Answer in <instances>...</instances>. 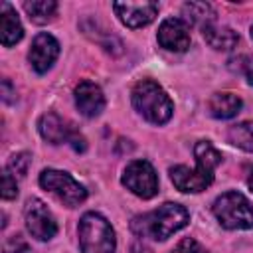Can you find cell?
I'll return each instance as SVG.
<instances>
[{
    "label": "cell",
    "mask_w": 253,
    "mask_h": 253,
    "mask_svg": "<svg viewBox=\"0 0 253 253\" xmlns=\"http://www.w3.org/2000/svg\"><path fill=\"white\" fill-rule=\"evenodd\" d=\"M194 156H196L194 170H190L188 166H182V164L170 168V178L180 192H192V194L204 192L213 182V172L221 164V154L208 140L196 142Z\"/></svg>",
    "instance_id": "cell-1"
},
{
    "label": "cell",
    "mask_w": 253,
    "mask_h": 253,
    "mask_svg": "<svg viewBox=\"0 0 253 253\" xmlns=\"http://www.w3.org/2000/svg\"><path fill=\"white\" fill-rule=\"evenodd\" d=\"M188 221H190V213L184 206L166 202L148 213L136 215L130 227L138 237H150L156 241H164L172 233L186 227Z\"/></svg>",
    "instance_id": "cell-2"
},
{
    "label": "cell",
    "mask_w": 253,
    "mask_h": 253,
    "mask_svg": "<svg viewBox=\"0 0 253 253\" xmlns=\"http://www.w3.org/2000/svg\"><path fill=\"white\" fill-rule=\"evenodd\" d=\"M132 105L152 125L168 123L174 111L166 91L152 79H142L132 87Z\"/></svg>",
    "instance_id": "cell-3"
},
{
    "label": "cell",
    "mask_w": 253,
    "mask_h": 253,
    "mask_svg": "<svg viewBox=\"0 0 253 253\" xmlns=\"http://www.w3.org/2000/svg\"><path fill=\"white\" fill-rule=\"evenodd\" d=\"M81 253H115L117 239L111 223L95 211H89L79 221Z\"/></svg>",
    "instance_id": "cell-4"
},
{
    "label": "cell",
    "mask_w": 253,
    "mask_h": 253,
    "mask_svg": "<svg viewBox=\"0 0 253 253\" xmlns=\"http://www.w3.org/2000/svg\"><path fill=\"white\" fill-rule=\"evenodd\" d=\"M211 211L225 229H251L253 208L249 200L239 192H225L215 198Z\"/></svg>",
    "instance_id": "cell-5"
},
{
    "label": "cell",
    "mask_w": 253,
    "mask_h": 253,
    "mask_svg": "<svg viewBox=\"0 0 253 253\" xmlns=\"http://www.w3.org/2000/svg\"><path fill=\"white\" fill-rule=\"evenodd\" d=\"M40 184L43 190L51 192L59 202H63L69 208L79 206L87 198L85 186H81L71 174L61 172V170H53V168L43 170L40 174Z\"/></svg>",
    "instance_id": "cell-6"
},
{
    "label": "cell",
    "mask_w": 253,
    "mask_h": 253,
    "mask_svg": "<svg viewBox=\"0 0 253 253\" xmlns=\"http://www.w3.org/2000/svg\"><path fill=\"white\" fill-rule=\"evenodd\" d=\"M121 182L126 186V190L142 200H150L158 194V176L152 164L146 160H132L125 168Z\"/></svg>",
    "instance_id": "cell-7"
},
{
    "label": "cell",
    "mask_w": 253,
    "mask_h": 253,
    "mask_svg": "<svg viewBox=\"0 0 253 253\" xmlns=\"http://www.w3.org/2000/svg\"><path fill=\"white\" fill-rule=\"evenodd\" d=\"M38 128H40V134H42L47 142H51V144L67 142V144H71V148L77 150V152H83V150L87 148L85 138H83L73 126H69L67 121H63V119H61L59 115H55V113H45V115H42V119H40V123H38Z\"/></svg>",
    "instance_id": "cell-8"
},
{
    "label": "cell",
    "mask_w": 253,
    "mask_h": 253,
    "mask_svg": "<svg viewBox=\"0 0 253 253\" xmlns=\"http://www.w3.org/2000/svg\"><path fill=\"white\" fill-rule=\"evenodd\" d=\"M24 219H26V227L32 233V237H36L40 241H47L57 233L55 217L51 215L47 206L38 198H30L26 202Z\"/></svg>",
    "instance_id": "cell-9"
},
{
    "label": "cell",
    "mask_w": 253,
    "mask_h": 253,
    "mask_svg": "<svg viewBox=\"0 0 253 253\" xmlns=\"http://www.w3.org/2000/svg\"><path fill=\"white\" fill-rule=\"evenodd\" d=\"M113 10L126 28H142L156 18L158 4L156 2H115Z\"/></svg>",
    "instance_id": "cell-10"
},
{
    "label": "cell",
    "mask_w": 253,
    "mask_h": 253,
    "mask_svg": "<svg viewBox=\"0 0 253 253\" xmlns=\"http://www.w3.org/2000/svg\"><path fill=\"white\" fill-rule=\"evenodd\" d=\"M158 43L168 51H186L190 47V28L182 18H166L158 28Z\"/></svg>",
    "instance_id": "cell-11"
},
{
    "label": "cell",
    "mask_w": 253,
    "mask_h": 253,
    "mask_svg": "<svg viewBox=\"0 0 253 253\" xmlns=\"http://www.w3.org/2000/svg\"><path fill=\"white\" fill-rule=\"evenodd\" d=\"M59 55V43L57 40L51 36V34H38L32 42V47H30V53H28V59L32 63V67L38 71V73H45L53 61L57 59Z\"/></svg>",
    "instance_id": "cell-12"
},
{
    "label": "cell",
    "mask_w": 253,
    "mask_h": 253,
    "mask_svg": "<svg viewBox=\"0 0 253 253\" xmlns=\"http://www.w3.org/2000/svg\"><path fill=\"white\" fill-rule=\"evenodd\" d=\"M75 105L85 117H97L105 109V95L93 81H81L75 87Z\"/></svg>",
    "instance_id": "cell-13"
},
{
    "label": "cell",
    "mask_w": 253,
    "mask_h": 253,
    "mask_svg": "<svg viewBox=\"0 0 253 253\" xmlns=\"http://www.w3.org/2000/svg\"><path fill=\"white\" fill-rule=\"evenodd\" d=\"M24 36V28H22V22L16 14V10L8 4V2H2L0 4V40H2V45L10 47L14 43H18Z\"/></svg>",
    "instance_id": "cell-14"
},
{
    "label": "cell",
    "mask_w": 253,
    "mask_h": 253,
    "mask_svg": "<svg viewBox=\"0 0 253 253\" xmlns=\"http://www.w3.org/2000/svg\"><path fill=\"white\" fill-rule=\"evenodd\" d=\"M241 105H243V101L235 93H227V91L211 95V99L208 103L210 113L215 119H231V117H235L241 111Z\"/></svg>",
    "instance_id": "cell-15"
},
{
    "label": "cell",
    "mask_w": 253,
    "mask_h": 253,
    "mask_svg": "<svg viewBox=\"0 0 253 253\" xmlns=\"http://www.w3.org/2000/svg\"><path fill=\"white\" fill-rule=\"evenodd\" d=\"M204 38L213 49H233L239 42L237 32H233L227 26H215V24H206L204 26Z\"/></svg>",
    "instance_id": "cell-16"
},
{
    "label": "cell",
    "mask_w": 253,
    "mask_h": 253,
    "mask_svg": "<svg viewBox=\"0 0 253 253\" xmlns=\"http://www.w3.org/2000/svg\"><path fill=\"white\" fill-rule=\"evenodd\" d=\"M227 138L233 146L247 150V152H253V121L231 125L227 130Z\"/></svg>",
    "instance_id": "cell-17"
},
{
    "label": "cell",
    "mask_w": 253,
    "mask_h": 253,
    "mask_svg": "<svg viewBox=\"0 0 253 253\" xmlns=\"http://www.w3.org/2000/svg\"><path fill=\"white\" fill-rule=\"evenodd\" d=\"M57 4L53 0H32L24 4V10L28 12V16L36 22V24H45L53 18Z\"/></svg>",
    "instance_id": "cell-18"
},
{
    "label": "cell",
    "mask_w": 253,
    "mask_h": 253,
    "mask_svg": "<svg viewBox=\"0 0 253 253\" xmlns=\"http://www.w3.org/2000/svg\"><path fill=\"white\" fill-rule=\"evenodd\" d=\"M184 14L188 16V22H204L206 24H211V18H213V10L210 4H204V2H190V4H184Z\"/></svg>",
    "instance_id": "cell-19"
},
{
    "label": "cell",
    "mask_w": 253,
    "mask_h": 253,
    "mask_svg": "<svg viewBox=\"0 0 253 253\" xmlns=\"http://www.w3.org/2000/svg\"><path fill=\"white\" fill-rule=\"evenodd\" d=\"M30 162H32V158H30L28 152L14 154V156L10 158V162H8V170H10L14 176H26V172H28V168H30Z\"/></svg>",
    "instance_id": "cell-20"
},
{
    "label": "cell",
    "mask_w": 253,
    "mask_h": 253,
    "mask_svg": "<svg viewBox=\"0 0 253 253\" xmlns=\"http://www.w3.org/2000/svg\"><path fill=\"white\" fill-rule=\"evenodd\" d=\"M16 196H18L16 176H14L10 170H6V172L2 174V198H4V200H12V198H16Z\"/></svg>",
    "instance_id": "cell-21"
},
{
    "label": "cell",
    "mask_w": 253,
    "mask_h": 253,
    "mask_svg": "<svg viewBox=\"0 0 253 253\" xmlns=\"http://www.w3.org/2000/svg\"><path fill=\"white\" fill-rule=\"evenodd\" d=\"M172 253H208L196 239H192V237H186V239H182L174 249H172Z\"/></svg>",
    "instance_id": "cell-22"
},
{
    "label": "cell",
    "mask_w": 253,
    "mask_h": 253,
    "mask_svg": "<svg viewBox=\"0 0 253 253\" xmlns=\"http://www.w3.org/2000/svg\"><path fill=\"white\" fill-rule=\"evenodd\" d=\"M4 253H28V243L22 235H12L4 243Z\"/></svg>",
    "instance_id": "cell-23"
},
{
    "label": "cell",
    "mask_w": 253,
    "mask_h": 253,
    "mask_svg": "<svg viewBox=\"0 0 253 253\" xmlns=\"http://www.w3.org/2000/svg\"><path fill=\"white\" fill-rule=\"evenodd\" d=\"M243 73H245V77H247V83L253 85V57H245Z\"/></svg>",
    "instance_id": "cell-24"
},
{
    "label": "cell",
    "mask_w": 253,
    "mask_h": 253,
    "mask_svg": "<svg viewBox=\"0 0 253 253\" xmlns=\"http://www.w3.org/2000/svg\"><path fill=\"white\" fill-rule=\"evenodd\" d=\"M2 93H4L2 99H4L6 103H10L12 99H10V81H8V79H4V83H2Z\"/></svg>",
    "instance_id": "cell-25"
},
{
    "label": "cell",
    "mask_w": 253,
    "mask_h": 253,
    "mask_svg": "<svg viewBox=\"0 0 253 253\" xmlns=\"http://www.w3.org/2000/svg\"><path fill=\"white\" fill-rule=\"evenodd\" d=\"M130 253H152V251L148 247H144L142 243H134L132 249H130Z\"/></svg>",
    "instance_id": "cell-26"
},
{
    "label": "cell",
    "mask_w": 253,
    "mask_h": 253,
    "mask_svg": "<svg viewBox=\"0 0 253 253\" xmlns=\"http://www.w3.org/2000/svg\"><path fill=\"white\" fill-rule=\"evenodd\" d=\"M247 184H249V188H251V190H253V172H251V174H249V180H247Z\"/></svg>",
    "instance_id": "cell-27"
},
{
    "label": "cell",
    "mask_w": 253,
    "mask_h": 253,
    "mask_svg": "<svg viewBox=\"0 0 253 253\" xmlns=\"http://www.w3.org/2000/svg\"><path fill=\"white\" fill-rule=\"evenodd\" d=\"M251 38H253V28H251Z\"/></svg>",
    "instance_id": "cell-28"
}]
</instances>
